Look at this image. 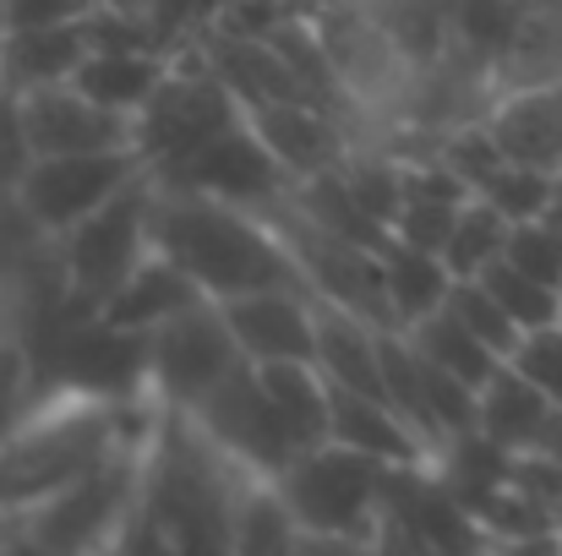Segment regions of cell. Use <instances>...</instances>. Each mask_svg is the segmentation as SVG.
<instances>
[{
	"instance_id": "cell-7",
	"label": "cell",
	"mask_w": 562,
	"mask_h": 556,
	"mask_svg": "<svg viewBox=\"0 0 562 556\" xmlns=\"http://www.w3.org/2000/svg\"><path fill=\"white\" fill-rule=\"evenodd\" d=\"M44 393H82V398H148V333L121 328L110 317H82L77 328L60 333V344L38 366Z\"/></svg>"
},
{
	"instance_id": "cell-23",
	"label": "cell",
	"mask_w": 562,
	"mask_h": 556,
	"mask_svg": "<svg viewBox=\"0 0 562 556\" xmlns=\"http://www.w3.org/2000/svg\"><path fill=\"white\" fill-rule=\"evenodd\" d=\"M257 376H262L295 453L323 447L328 425H334V382L323 376V366L317 361H268V366H257Z\"/></svg>"
},
{
	"instance_id": "cell-8",
	"label": "cell",
	"mask_w": 562,
	"mask_h": 556,
	"mask_svg": "<svg viewBox=\"0 0 562 556\" xmlns=\"http://www.w3.org/2000/svg\"><path fill=\"white\" fill-rule=\"evenodd\" d=\"M235 366H246L218 300H196L148 333V382L165 409H196Z\"/></svg>"
},
{
	"instance_id": "cell-48",
	"label": "cell",
	"mask_w": 562,
	"mask_h": 556,
	"mask_svg": "<svg viewBox=\"0 0 562 556\" xmlns=\"http://www.w3.org/2000/svg\"><path fill=\"white\" fill-rule=\"evenodd\" d=\"M356 5H367V0H356Z\"/></svg>"
},
{
	"instance_id": "cell-16",
	"label": "cell",
	"mask_w": 562,
	"mask_h": 556,
	"mask_svg": "<svg viewBox=\"0 0 562 556\" xmlns=\"http://www.w3.org/2000/svg\"><path fill=\"white\" fill-rule=\"evenodd\" d=\"M486 132H492V143L508 164L562 175V82L558 88L497 93V104L486 115Z\"/></svg>"
},
{
	"instance_id": "cell-40",
	"label": "cell",
	"mask_w": 562,
	"mask_h": 556,
	"mask_svg": "<svg viewBox=\"0 0 562 556\" xmlns=\"http://www.w3.org/2000/svg\"><path fill=\"white\" fill-rule=\"evenodd\" d=\"M16 27H49V22H82L93 11H104L99 0H5Z\"/></svg>"
},
{
	"instance_id": "cell-18",
	"label": "cell",
	"mask_w": 562,
	"mask_h": 556,
	"mask_svg": "<svg viewBox=\"0 0 562 556\" xmlns=\"http://www.w3.org/2000/svg\"><path fill=\"white\" fill-rule=\"evenodd\" d=\"M328 442L356 447V453H367L376 464H431V442H426L387 398L356 393V387H334Z\"/></svg>"
},
{
	"instance_id": "cell-31",
	"label": "cell",
	"mask_w": 562,
	"mask_h": 556,
	"mask_svg": "<svg viewBox=\"0 0 562 556\" xmlns=\"http://www.w3.org/2000/svg\"><path fill=\"white\" fill-rule=\"evenodd\" d=\"M448 311L481 339V344H492L503 361L514 355V344L525 339V328L503 311V300L481 284V279H453V290H448Z\"/></svg>"
},
{
	"instance_id": "cell-27",
	"label": "cell",
	"mask_w": 562,
	"mask_h": 556,
	"mask_svg": "<svg viewBox=\"0 0 562 556\" xmlns=\"http://www.w3.org/2000/svg\"><path fill=\"white\" fill-rule=\"evenodd\" d=\"M431 366H442V371H453L459 382H470V387H486L492 376H497V366H503V355L492 350V344H481L448 306L442 311H431L426 322H415L409 333H404Z\"/></svg>"
},
{
	"instance_id": "cell-15",
	"label": "cell",
	"mask_w": 562,
	"mask_h": 556,
	"mask_svg": "<svg viewBox=\"0 0 562 556\" xmlns=\"http://www.w3.org/2000/svg\"><path fill=\"white\" fill-rule=\"evenodd\" d=\"M99 44H104V11H93V16H82V22L11 27V49H5L0 82H5L11 93H33V88L71 82Z\"/></svg>"
},
{
	"instance_id": "cell-44",
	"label": "cell",
	"mask_w": 562,
	"mask_h": 556,
	"mask_svg": "<svg viewBox=\"0 0 562 556\" xmlns=\"http://www.w3.org/2000/svg\"><path fill=\"white\" fill-rule=\"evenodd\" d=\"M104 11H115V16H148L159 0H99Z\"/></svg>"
},
{
	"instance_id": "cell-35",
	"label": "cell",
	"mask_w": 562,
	"mask_h": 556,
	"mask_svg": "<svg viewBox=\"0 0 562 556\" xmlns=\"http://www.w3.org/2000/svg\"><path fill=\"white\" fill-rule=\"evenodd\" d=\"M33 159L38 154H33V137H27V121H22V93H11L0 82V196H16Z\"/></svg>"
},
{
	"instance_id": "cell-6",
	"label": "cell",
	"mask_w": 562,
	"mask_h": 556,
	"mask_svg": "<svg viewBox=\"0 0 562 556\" xmlns=\"http://www.w3.org/2000/svg\"><path fill=\"white\" fill-rule=\"evenodd\" d=\"M306 16H312V27H317V38H323V49H328V60H334L339 82H345V93L367 115V137H372V126L398 104V93H404L415 66L387 38V27L376 22L367 5H356V0H312Z\"/></svg>"
},
{
	"instance_id": "cell-47",
	"label": "cell",
	"mask_w": 562,
	"mask_h": 556,
	"mask_svg": "<svg viewBox=\"0 0 562 556\" xmlns=\"http://www.w3.org/2000/svg\"><path fill=\"white\" fill-rule=\"evenodd\" d=\"M0 524H11V502H5V464H0Z\"/></svg>"
},
{
	"instance_id": "cell-46",
	"label": "cell",
	"mask_w": 562,
	"mask_h": 556,
	"mask_svg": "<svg viewBox=\"0 0 562 556\" xmlns=\"http://www.w3.org/2000/svg\"><path fill=\"white\" fill-rule=\"evenodd\" d=\"M541 453H562V409H558V420H552V436H547Z\"/></svg>"
},
{
	"instance_id": "cell-9",
	"label": "cell",
	"mask_w": 562,
	"mask_h": 556,
	"mask_svg": "<svg viewBox=\"0 0 562 556\" xmlns=\"http://www.w3.org/2000/svg\"><path fill=\"white\" fill-rule=\"evenodd\" d=\"M181 415H191L207 442H218L240 469H251L262 480H279L284 464L295 458V442H290V431H284V420H279V409H273V398H268L251 361L235 366L196 409H181Z\"/></svg>"
},
{
	"instance_id": "cell-49",
	"label": "cell",
	"mask_w": 562,
	"mask_h": 556,
	"mask_svg": "<svg viewBox=\"0 0 562 556\" xmlns=\"http://www.w3.org/2000/svg\"><path fill=\"white\" fill-rule=\"evenodd\" d=\"M301 5H312V0H301Z\"/></svg>"
},
{
	"instance_id": "cell-2",
	"label": "cell",
	"mask_w": 562,
	"mask_h": 556,
	"mask_svg": "<svg viewBox=\"0 0 562 556\" xmlns=\"http://www.w3.org/2000/svg\"><path fill=\"white\" fill-rule=\"evenodd\" d=\"M148 447H154V436L121 447L110 464H99L82 480L60 486L55 497L22 508L11 524L44 556H104L115 546V535L137 519L143 480H148Z\"/></svg>"
},
{
	"instance_id": "cell-1",
	"label": "cell",
	"mask_w": 562,
	"mask_h": 556,
	"mask_svg": "<svg viewBox=\"0 0 562 556\" xmlns=\"http://www.w3.org/2000/svg\"><path fill=\"white\" fill-rule=\"evenodd\" d=\"M154 251H165L207 300H240L257 290H312L284 235L246 207L213 202L202 191L154 181L148 207Z\"/></svg>"
},
{
	"instance_id": "cell-42",
	"label": "cell",
	"mask_w": 562,
	"mask_h": 556,
	"mask_svg": "<svg viewBox=\"0 0 562 556\" xmlns=\"http://www.w3.org/2000/svg\"><path fill=\"white\" fill-rule=\"evenodd\" d=\"M367 556H420V546H415V535H409L398 519L382 513V524L367 535Z\"/></svg>"
},
{
	"instance_id": "cell-13",
	"label": "cell",
	"mask_w": 562,
	"mask_h": 556,
	"mask_svg": "<svg viewBox=\"0 0 562 556\" xmlns=\"http://www.w3.org/2000/svg\"><path fill=\"white\" fill-rule=\"evenodd\" d=\"M22 121H27V137H33V154H38V159L137 148V126H132V115L104 110V104L88 99L77 82H55V88H33V93H22Z\"/></svg>"
},
{
	"instance_id": "cell-22",
	"label": "cell",
	"mask_w": 562,
	"mask_h": 556,
	"mask_svg": "<svg viewBox=\"0 0 562 556\" xmlns=\"http://www.w3.org/2000/svg\"><path fill=\"white\" fill-rule=\"evenodd\" d=\"M196 300H207V295L191 284V273H181L165 251H148V257L132 268V279L110 295L104 317H110V322H121V328L154 333V328H165L170 317L191 311Z\"/></svg>"
},
{
	"instance_id": "cell-11",
	"label": "cell",
	"mask_w": 562,
	"mask_h": 556,
	"mask_svg": "<svg viewBox=\"0 0 562 556\" xmlns=\"http://www.w3.org/2000/svg\"><path fill=\"white\" fill-rule=\"evenodd\" d=\"M137 175H148V164H143L137 148L60 154V159H33V170L16 185V196H22V207H27L44 229L66 235L71 224H82L88 213H99L115 191H126Z\"/></svg>"
},
{
	"instance_id": "cell-32",
	"label": "cell",
	"mask_w": 562,
	"mask_h": 556,
	"mask_svg": "<svg viewBox=\"0 0 562 556\" xmlns=\"http://www.w3.org/2000/svg\"><path fill=\"white\" fill-rule=\"evenodd\" d=\"M475 196H486L497 213H508L514 224H530V218H547L552 196H558V175H541V170H519V164H497Z\"/></svg>"
},
{
	"instance_id": "cell-34",
	"label": "cell",
	"mask_w": 562,
	"mask_h": 556,
	"mask_svg": "<svg viewBox=\"0 0 562 556\" xmlns=\"http://www.w3.org/2000/svg\"><path fill=\"white\" fill-rule=\"evenodd\" d=\"M508 366L519 371V376H530V382L562 409V322H552V328H530V333L514 344Z\"/></svg>"
},
{
	"instance_id": "cell-33",
	"label": "cell",
	"mask_w": 562,
	"mask_h": 556,
	"mask_svg": "<svg viewBox=\"0 0 562 556\" xmlns=\"http://www.w3.org/2000/svg\"><path fill=\"white\" fill-rule=\"evenodd\" d=\"M38 398H44V387H38V366H33L27 344L11 328H0V442L33 415Z\"/></svg>"
},
{
	"instance_id": "cell-28",
	"label": "cell",
	"mask_w": 562,
	"mask_h": 556,
	"mask_svg": "<svg viewBox=\"0 0 562 556\" xmlns=\"http://www.w3.org/2000/svg\"><path fill=\"white\" fill-rule=\"evenodd\" d=\"M508 235H514V218L497 213L486 196H470L453 218V235L442 246V262L453 279H481L503 251H508Z\"/></svg>"
},
{
	"instance_id": "cell-26",
	"label": "cell",
	"mask_w": 562,
	"mask_h": 556,
	"mask_svg": "<svg viewBox=\"0 0 562 556\" xmlns=\"http://www.w3.org/2000/svg\"><path fill=\"white\" fill-rule=\"evenodd\" d=\"M387 268V300H393V317H398V333H409L415 322H426L431 311L448 306V290H453V273L442 257L431 251H415V246H393L382 257Z\"/></svg>"
},
{
	"instance_id": "cell-24",
	"label": "cell",
	"mask_w": 562,
	"mask_h": 556,
	"mask_svg": "<svg viewBox=\"0 0 562 556\" xmlns=\"http://www.w3.org/2000/svg\"><path fill=\"white\" fill-rule=\"evenodd\" d=\"M290 202H295L317 229H328V235H339V240H350V246H367V251H376V257H387V251L398 246V240H393V229H387V224H376L372 213L356 202V191L345 185V170H328V175L295 181Z\"/></svg>"
},
{
	"instance_id": "cell-37",
	"label": "cell",
	"mask_w": 562,
	"mask_h": 556,
	"mask_svg": "<svg viewBox=\"0 0 562 556\" xmlns=\"http://www.w3.org/2000/svg\"><path fill=\"white\" fill-rule=\"evenodd\" d=\"M453 218H459V207H448V202H404V213L393 218V240L442 257V246L453 235Z\"/></svg>"
},
{
	"instance_id": "cell-4",
	"label": "cell",
	"mask_w": 562,
	"mask_h": 556,
	"mask_svg": "<svg viewBox=\"0 0 562 556\" xmlns=\"http://www.w3.org/2000/svg\"><path fill=\"white\" fill-rule=\"evenodd\" d=\"M387 469L356 447L323 442L306 447L284 464V475L273 480L284 508L295 513L301 530H323V535H372L387 513Z\"/></svg>"
},
{
	"instance_id": "cell-5",
	"label": "cell",
	"mask_w": 562,
	"mask_h": 556,
	"mask_svg": "<svg viewBox=\"0 0 562 556\" xmlns=\"http://www.w3.org/2000/svg\"><path fill=\"white\" fill-rule=\"evenodd\" d=\"M148 207H154V175H137L126 191H115L99 213H88L82 224H71V229L60 235V246H66V273H71V295L88 300L93 311H104L110 295L132 279V268L154 251Z\"/></svg>"
},
{
	"instance_id": "cell-21",
	"label": "cell",
	"mask_w": 562,
	"mask_h": 556,
	"mask_svg": "<svg viewBox=\"0 0 562 556\" xmlns=\"http://www.w3.org/2000/svg\"><path fill=\"white\" fill-rule=\"evenodd\" d=\"M317 366L334 387H356L387 398V376H382V328L361 322L356 311L317 300Z\"/></svg>"
},
{
	"instance_id": "cell-20",
	"label": "cell",
	"mask_w": 562,
	"mask_h": 556,
	"mask_svg": "<svg viewBox=\"0 0 562 556\" xmlns=\"http://www.w3.org/2000/svg\"><path fill=\"white\" fill-rule=\"evenodd\" d=\"M170 60H176V55H159V49H148V44L104 38L71 82H77L88 99H99L104 110H115V115H132V121H137V110H143V104L154 99V88L165 82Z\"/></svg>"
},
{
	"instance_id": "cell-45",
	"label": "cell",
	"mask_w": 562,
	"mask_h": 556,
	"mask_svg": "<svg viewBox=\"0 0 562 556\" xmlns=\"http://www.w3.org/2000/svg\"><path fill=\"white\" fill-rule=\"evenodd\" d=\"M11 11H5V0H0V71H5V49H11Z\"/></svg>"
},
{
	"instance_id": "cell-39",
	"label": "cell",
	"mask_w": 562,
	"mask_h": 556,
	"mask_svg": "<svg viewBox=\"0 0 562 556\" xmlns=\"http://www.w3.org/2000/svg\"><path fill=\"white\" fill-rule=\"evenodd\" d=\"M514 486H525L562 524V453H519L514 458Z\"/></svg>"
},
{
	"instance_id": "cell-41",
	"label": "cell",
	"mask_w": 562,
	"mask_h": 556,
	"mask_svg": "<svg viewBox=\"0 0 562 556\" xmlns=\"http://www.w3.org/2000/svg\"><path fill=\"white\" fill-rule=\"evenodd\" d=\"M290 556H367V535H323V530H301Z\"/></svg>"
},
{
	"instance_id": "cell-30",
	"label": "cell",
	"mask_w": 562,
	"mask_h": 556,
	"mask_svg": "<svg viewBox=\"0 0 562 556\" xmlns=\"http://www.w3.org/2000/svg\"><path fill=\"white\" fill-rule=\"evenodd\" d=\"M481 284L503 300V311L530 333V328H552V322H562V290H552V284H541V279H530L525 268H514L508 257H497L486 273H481Z\"/></svg>"
},
{
	"instance_id": "cell-19",
	"label": "cell",
	"mask_w": 562,
	"mask_h": 556,
	"mask_svg": "<svg viewBox=\"0 0 562 556\" xmlns=\"http://www.w3.org/2000/svg\"><path fill=\"white\" fill-rule=\"evenodd\" d=\"M552 420H558V404L519 371L497 366V376L481 387V415H475V431H486L497 447H508L514 458L519 453H541L547 436H552Z\"/></svg>"
},
{
	"instance_id": "cell-43",
	"label": "cell",
	"mask_w": 562,
	"mask_h": 556,
	"mask_svg": "<svg viewBox=\"0 0 562 556\" xmlns=\"http://www.w3.org/2000/svg\"><path fill=\"white\" fill-rule=\"evenodd\" d=\"M486 556H562V530L525 535V541H492V552Z\"/></svg>"
},
{
	"instance_id": "cell-51",
	"label": "cell",
	"mask_w": 562,
	"mask_h": 556,
	"mask_svg": "<svg viewBox=\"0 0 562 556\" xmlns=\"http://www.w3.org/2000/svg\"><path fill=\"white\" fill-rule=\"evenodd\" d=\"M420 556H426V552H420Z\"/></svg>"
},
{
	"instance_id": "cell-3",
	"label": "cell",
	"mask_w": 562,
	"mask_h": 556,
	"mask_svg": "<svg viewBox=\"0 0 562 556\" xmlns=\"http://www.w3.org/2000/svg\"><path fill=\"white\" fill-rule=\"evenodd\" d=\"M240 99L235 88L207 66L202 44L181 49L165 71V82L154 88V99L137 110V154L148 164V175L176 170L181 159H191L202 143H213L218 132H229L240 121Z\"/></svg>"
},
{
	"instance_id": "cell-29",
	"label": "cell",
	"mask_w": 562,
	"mask_h": 556,
	"mask_svg": "<svg viewBox=\"0 0 562 556\" xmlns=\"http://www.w3.org/2000/svg\"><path fill=\"white\" fill-rule=\"evenodd\" d=\"M345 185L356 191V202L372 213L376 224L393 229V218L404 213V159H393L387 148L376 143H361L345 164Z\"/></svg>"
},
{
	"instance_id": "cell-25",
	"label": "cell",
	"mask_w": 562,
	"mask_h": 556,
	"mask_svg": "<svg viewBox=\"0 0 562 556\" xmlns=\"http://www.w3.org/2000/svg\"><path fill=\"white\" fill-rule=\"evenodd\" d=\"M295 513L284 508L279 486L251 475L235 497V519H229V552L235 556H290L295 552Z\"/></svg>"
},
{
	"instance_id": "cell-38",
	"label": "cell",
	"mask_w": 562,
	"mask_h": 556,
	"mask_svg": "<svg viewBox=\"0 0 562 556\" xmlns=\"http://www.w3.org/2000/svg\"><path fill=\"white\" fill-rule=\"evenodd\" d=\"M508 5L514 0H459V16H453V44L475 49V55H497V38L508 27Z\"/></svg>"
},
{
	"instance_id": "cell-12",
	"label": "cell",
	"mask_w": 562,
	"mask_h": 556,
	"mask_svg": "<svg viewBox=\"0 0 562 556\" xmlns=\"http://www.w3.org/2000/svg\"><path fill=\"white\" fill-rule=\"evenodd\" d=\"M246 121H251V132L268 143V154L284 164L290 181H312V175L345 170L350 154L367 143V132H361L350 115L323 110V104H306V99L246 104Z\"/></svg>"
},
{
	"instance_id": "cell-10",
	"label": "cell",
	"mask_w": 562,
	"mask_h": 556,
	"mask_svg": "<svg viewBox=\"0 0 562 556\" xmlns=\"http://www.w3.org/2000/svg\"><path fill=\"white\" fill-rule=\"evenodd\" d=\"M154 181L181 185V191H202V196L229 202V207H246V213H273L295 191V181L284 175V164L268 154V143L251 132L246 115L229 132H218L213 143H202L176 170L154 175Z\"/></svg>"
},
{
	"instance_id": "cell-36",
	"label": "cell",
	"mask_w": 562,
	"mask_h": 556,
	"mask_svg": "<svg viewBox=\"0 0 562 556\" xmlns=\"http://www.w3.org/2000/svg\"><path fill=\"white\" fill-rule=\"evenodd\" d=\"M514 268H525L530 279H541V284H552L562 290V246L558 235L547 229V218H530V224H514V235H508V251H503Z\"/></svg>"
},
{
	"instance_id": "cell-14",
	"label": "cell",
	"mask_w": 562,
	"mask_h": 556,
	"mask_svg": "<svg viewBox=\"0 0 562 556\" xmlns=\"http://www.w3.org/2000/svg\"><path fill=\"white\" fill-rule=\"evenodd\" d=\"M218 306L251 366L317 361V295L312 290H257V295L218 300Z\"/></svg>"
},
{
	"instance_id": "cell-50",
	"label": "cell",
	"mask_w": 562,
	"mask_h": 556,
	"mask_svg": "<svg viewBox=\"0 0 562 556\" xmlns=\"http://www.w3.org/2000/svg\"><path fill=\"white\" fill-rule=\"evenodd\" d=\"M5 530H11V524H5Z\"/></svg>"
},
{
	"instance_id": "cell-17",
	"label": "cell",
	"mask_w": 562,
	"mask_h": 556,
	"mask_svg": "<svg viewBox=\"0 0 562 556\" xmlns=\"http://www.w3.org/2000/svg\"><path fill=\"white\" fill-rule=\"evenodd\" d=\"M497 88H558L562 82V0H514L492 55Z\"/></svg>"
}]
</instances>
